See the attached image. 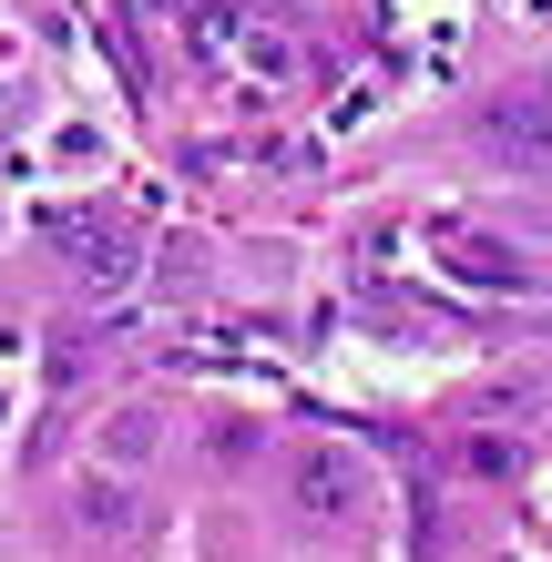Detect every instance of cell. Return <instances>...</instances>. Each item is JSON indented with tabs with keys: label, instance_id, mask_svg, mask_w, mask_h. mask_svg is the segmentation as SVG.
<instances>
[{
	"label": "cell",
	"instance_id": "6da1fadb",
	"mask_svg": "<svg viewBox=\"0 0 552 562\" xmlns=\"http://www.w3.org/2000/svg\"><path fill=\"white\" fill-rule=\"evenodd\" d=\"M481 154L502 175H552V92H492L481 103Z\"/></svg>",
	"mask_w": 552,
	"mask_h": 562
},
{
	"label": "cell",
	"instance_id": "52a82bcc",
	"mask_svg": "<svg viewBox=\"0 0 552 562\" xmlns=\"http://www.w3.org/2000/svg\"><path fill=\"white\" fill-rule=\"evenodd\" d=\"M461 277H471V286H522V267H511L502 246H481V236L461 246Z\"/></svg>",
	"mask_w": 552,
	"mask_h": 562
},
{
	"label": "cell",
	"instance_id": "8992f818",
	"mask_svg": "<svg viewBox=\"0 0 552 562\" xmlns=\"http://www.w3.org/2000/svg\"><path fill=\"white\" fill-rule=\"evenodd\" d=\"M154 286H165V296H194V286H205V256H194V246H165V256H154Z\"/></svg>",
	"mask_w": 552,
	"mask_h": 562
},
{
	"label": "cell",
	"instance_id": "3957f363",
	"mask_svg": "<svg viewBox=\"0 0 552 562\" xmlns=\"http://www.w3.org/2000/svg\"><path fill=\"white\" fill-rule=\"evenodd\" d=\"M61 246H72V277H92V286H123V225L103 215V225H61Z\"/></svg>",
	"mask_w": 552,
	"mask_h": 562
},
{
	"label": "cell",
	"instance_id": "277c9868",
	"mask_svg": "<svg viewBox=\"0 0 552 562\" xmlns=\"http://www.w3.org/2000/svg\"><path fill=\"white\" fill-rule=\"evenodd\" d=\"M72 521H82V532H103V542H123V532H134V491L92 471V481L72 491Z\"/></svg>",
	"mask_w": 552,
	"mask_h": 562
},
{
	"label": "cell",
	"instance_id": "7a4b0ae2",
	"mask_svg": "<svg viewBox=\"0 0 552 562\" xmlns=\"http://www.w3.org/2000/svg\"><path fill=\"white\" fill-rule=\"evenodd\" d=\"M286 502H297L307 521H338V532H348V521H359V502H369V471H359L338 440H307L297 460H286Z\"/></svg>",
	"mask_w": 552,
	"mask_h": 562
},
{
	"label": "cell",
	"instance_id": "5b68a950",
	"mask_svg": "<svg viewBox=\"0 0 552 562\" xmlns=\"http://www.w3.org/2000/svg\"><path fill=\"white\" fill-rule=\"evenodd\" d=\"M154 450H165V409H113L103 419V460L134 471V460H154Z\"/></svg>",
	"mask_w": 552,
	"mask_h": 562
}]
</instances>
